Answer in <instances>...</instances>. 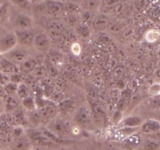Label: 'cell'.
Returning a JSON list of instances; mask_svg holds the SVG:
<instances>
[{"mask_svg":"<svg viewBox=\"0 0 160 150\" xmlns=\"http://www.w3.org/2000/svg\"><path fill=\"white\" fill-rule=\"evenodd\" d=\"M45 128L55 135L65 140H68L67 138L70 136L73 129L67 120L57 116L48 121Z\"/></svg>","mask_w":160,"mask_h":150,"instance_id":"6da1fadb","label":"cell"},{"mask_svg":"<svg viewBox=\"0 0 160 150\" xmlns=\"http://www.w3.org/2000/svg\"><path fill=\"white\" fill-rule=\"evenodd\" d=\"M27 137L29 139L30 143H32L34 146L40 148H51L57 146L50 141L41 131L40 129L35 128H30L25 131Z\"/></svg>","mask_w":160,"mask_h":150,"instance_id":"7a4b0ae2","label":"cell"},{"mask_svg":"<svg viewBox=\"0 0 160 150\" xmlns=\"http://www.w3.org/2000/svg\"><path fill=\"white\" fill-rule=\"evenodd\" d=\"M3 57L12 63L16 64L19 66L21 63H23L27 59L30 57L28 48L22 47L20 45H17L13 48L9 50L6 53L2 54Z\"/></svg>","mask_w":160,"mask_h":150,"instance_id":"3957f363","label":"cell"},{"mask_svg":"<svg viewBox=\"0 0 160 150\" xmlns=\"http://www.w3.org/2000/svg\"><path fill=\"white\" fill-rule=\"evenodd\" d=\"M11 23L13 26V30H17L32 29L34 22L32 18L27 12L18 11L12 16L11 19Z\"/></svg>","mask_w":160,"mask_h":150,"instance_id":"277c9868","label":"cell"},{"mask_svg":"<svg viewBox=\"0 0 160 150\" xmlns=\"http://www.w3.org/2000/svg\"><path fill=\"white\" fill-rule=\"evenodd\" d=\"M92 115L88 107L81 106L76 109L73 114V121L81 128H87L92 123Z\"/></svg>","mask_w":160,"mask_h":150,"instance_id":"5b68a950","label":"cell"},{"mask_svg":"<svg viewBox=\"0 0 160 150\" xmlns=\"http://www.w3.org/2000/svg\"><path fill=\"white\" fill-rule=\"evenodd\" d=\"M142 143V135L138 132H137L122 141L114 143V145L121 150H137Z\"/></svg>","mask_w":160,"mask_h":150,"instance_id":"8992f818","label":"cell"},{"mask_svg":"<svg viewBox=\"0 0 160 150\" xmlns=\"http://www.w3.org/2000/svg\"><path fill=\"white\" fill-rule=\"evenodd\" d=\"M13 31L17 38V45L27 48L33 46L35 34L33 29L17 30Z\"/></svg>","mask_w":160,"mask_h":150,"instance_id":"52a82bcc","label":"cell"},{"mask_svg":"<svg viewBox=\"0 0 160 150\" xmlns=\"http://www.w3.org/2000/svg\"><path fill=\"white\" fill-rule=\"evenodd\" d=\"M17 45L14 31H9L0 35V54H3Z\"/></svg>","mask_w":160,"mask_h":150,"instance_id":"ba28073f","label":"cell"},{"mask_svg":"<svg viewBox=\"0 0 160 150\" xmlns=\"http://www.w3.org/2000/svg\"><path fill=\"white\" fill-rule=\"evenodd\" d=\"M50 38L48 34L45 32H37L34 34L33 46L42 53L48 52L50 49Z\"/></svg>","mask_w":160,"mask_h":150,"instance_id":"9c48e42d","label":"cell"},{"mask_svg":"<svg viewBox=\"0 0 160 150\" xmlns=\"http://www.w3.org/2000/svg\"><path fill=\"white\" fill-rule=\"evenodd\" d=\"M141 133L146 135L148 136L160 132V122L157 120L150 118L143 121L142 124L139 127Z\"/></svg>","mask_w":160,"mask_h":150,"instance_id":"30bf717a","label":"cell"},{"mask_svg":"<svg viewBox=\"0 0 160 150\" xmlns=\"http://www.w3.org/2000/svg\"><path fill=\"white\" fill-rule=\"evenodd\" d=\"M58 112L62 116H67L73 113L77 109V103L74 100L65 98L62 101L57 104Z\"/></svg>","mask_w":160,"mask_h":150,"instance_id":"8fae6325","label":"cell"},{"mask_svg":"<svg viewBox=\"0 0 160 150\" xmlns=\"http://www.w3.org/2000/svg\"><path fill=\"white\" fill-rule=\"evenodd\" d=\"M138 130L139 128H118L111 136V140L114 143H118L129 137L132 134L138 132Z\"/></svg>","mask_w":160,"mask_h":150,"instance_id":"7c38bea8","label":"cell"},{"mask_svg":"<svg viewBox=\"0 0 160 150\" xmlns=\"http://www.w3.org/2000/svg\"><path fill=\"white\" fill-rule=\"evenodd\" d=\"M44 9L47 13L50 15L56 16L62 12V5L63 2L57 1V0H45L42 3Z\"/></svg>","mask_w":160,"mask_h":150,"instance_id":"4fadbf2b","label":"cell"},{"mask_svg":"<svg viewBox=\"0 0 160 150\" xmlns=\"http://www.w3.org/2000/svg\"><path fill=\"white\" fill-rule=\"evenodd\" d=\"M47 30L51 37L53 38H59L65 30L63 23L58 20H52L47 24Z\"/></svg>","mask_w":160,"mask_h":150,"instance_id":"5bb4252c","label":"cell"},{"mask_svg":"<svg viewBox=\"0 0 160 150\" xmlns=\"http://www.w3.org/2000/svg\"><path fill=\"white\" fill-rule=\"evenodd\" d=\"M0 73H4L8 76H12V75L20 73V71L18 65L9 62L2 55V59L0 63Z\"/></svg>","mask_w":160,"mask_h":150,"instance_id":"9a60e30c","label":"cell"},{"mask_svg":"<svg viewBox=\"0 0 160 150\" xmlns=\"http://www.w3.org/2000/svg\"><path fill=\"white\" fill-rule=\"evenodd\" d=\"M143 122L142 118L138 115H131L124 118L118 123V128H139Z\"/></svg>","mask_w":160,"mask_h":150,"instance_id":"2e32d148","label":"cell"},{"mask_svg":"<svg viewBox=\"0 0 160 150\" xmlns=\"http://www.w3.org/2000/svg\"><path fill=\"white\" fill-rule=\"evenodd\" d=\"M19 101L17 96H9L6 95L2 99L3 104H4V110L6 113H12L16 109L20 107Z\"/></svg>","mask_w":160,"mask_h":150,"instance_id":"e0dca14e","label":"cell"},{"mask_svg":"<svg viewBox=\"0 0 160 150\" xmlns=\"http://www.w3.org/2000/svg\"><path fill=\"white\" fill-rule=\"evenodd\" d=\"M30 146H31V143L25 134L19 138H15V140L12 143V149L30 150Z\"/></svg>","mask_w":160,"mask_h":150,"instance_id":"ac0fdd59","label":"cell"},{"mask_svg":"<svg viewBox=\"0 0 160 150\" xmlns=\"http://www.w3.org/2000/svg\"><path fill=\"white\" fill-rule=\"evenodd\" d=\"M145 106L152 112L160 109V94L152 95L145 101Z\"/></svg>","mask_w":160,"mask_h":150,"instance_id":"d6986e66","label":"cell"},{"mask_svg":"<svg viewBox=\"0 0 160 150\" xmlns=\"http://www.w3.org/2000/svg\"><path fill=\"white\" fill-rule=\"evenodd\" d=\"M102 0H83L81 3V9L83 10L95 12L101 6Z\"/></svg>","mask_w":160,"mask_h":150,"instance_id":"ffe728a7","label":"cell"},{"mask_svg":"<svg viewBox=\"0 0 160 150\" xmlns=\"http://www.w3.org/2000/svg\"><path fill=\"white\" fill-rule=\"evenodd\" d=\"M81 10V5L73 2L67 1L62 5V13H80Z\"/></svg>","mask_w":160,"mask_h":150,"instance_id":"44dd1931","label":"cell"},{"mask_svg":"<svg viewBox=\"0 0 160 150\" xmlns=\"http://www.w3.org/2000/svg\"><path fill=\"white\" fill-rule=\"evenodd\" d=\"M38 64L37 62H36L35 59H31V58H28L23 63L20 64L19 65V68H20V72H23V73H32L33 71L34 70V68L37 67Z\"/></svg>","mask_w":160,"mask_h":150,"instance_id":"7402d4cb","label":"cell"},{"mask_svg":"<svg viewBox=\"0 0 160 150\" xmlns=\"http://www.w3.org/2000/svg\"><path fill=\"white\" fill-rule=\"evenodd\" d=\"M21 106L24 109V110L28 112H32L34 110H37L35 98H34V96H31V95L27 96L24 99L21 100Z\"/></svg>","mask_w":160,"mask_h":150,"instance_id":"603a6c76","label":"cell"},{"mask_svg":"<svg viewBox=\"0 0 160 150\" xmlns=\"http://www.w3.org/2000/svg\"><path fill=\"white\" fill-rule=\"evenodd\" d=\"M159 146L160 142L148 138L145 141H142L139 148H140V150H157Z\"/></svg>","mask_w":160,"mask_h":150,"instance_id":"cb8c5ba5","label":"cell"},{"mask_svg":"<svg viewBox=\"0 0 160 150\" xmlns=\"http://www.w3.org/2000/svg\"><path fill=\"white\" fill-rule=\"evenodd\" d=\"M9 2L22 12H28L32 8V4L29 0H9Z\"/></svg>","mask_w":160,"mask_h":150,"instance_id":"d4e9b609","label":"cell"},{"mask_svg":"<svg viewBox=\"0 0 160 150\" xmlns=\"http://www.w3.org/2000/svg\"><path fill=\"white\" fill-rule=\"evenodd\" d=\"M108 24V20L105 16L99 15L95 16L92 25L95 30H103L106 27Z\"/></svg>","mask_w":160,"mask_h":150,"instance_id":"484cf974","label":"cell"},{"mask_svg":"<svg viewBox=\"0 0 160 150\" xmlns=\"http://www.w3.org/2000/svg\"><path fill=\"white\" fill-rule=\"evenodd\" d=\"M64 20L68 25L75 27L81 23L80 13H64Z\"/></svg>","mask_w":160,"mask_h":150,"instance_id":"4316f807","label":"cell"},{"mask_svg":"<svg viewBox=\"0 0 160 150\" xmlns=\"http://www.w3.org/2000/svg\"><path fill=\"white\" fill-rule=\"evenodd\" d=\"M94 13H95V12H91V11L83 10L82 9L81 12H80V17H81V23L90 26V25H92L94 18H95Z\"/></svg>","mask_w":160,"mask_h":150,"instance_id":"83f0119b","label":"cell"},{"mask_svg":"<svg viewBox=\"0 0 160 150\" xmlns=\"http://www.w3.org/2000/svg\"><path fill=\"white\" fill-rule=\"evenodd\" d=\"M30 95H31V93H30V89L28 86L25 84L24 82H21V83L19 84L18 87H17V93H16V96H17V98L20 101H21Z\"/></svg>","mask_w":160,"mask_h":150,"instance_id":"f1b7e54d","label":"cell"},{"mask_svg":"<svg viewBox=\"0 0 160 150\" xmlns=\"http://www.w3.org/2000/svg\"><path fill=\"white\" fill-rule=\"evenodd\" d=\"M48 59H49L50 63L55 67L60 64L62 61V55L61 53L55 51H48Z\"/></svg>","mask_w":160,"mask_h":150,"instance_id":"f546056e","label":"cell"},{"mask_svg":"<svg viewBox=\"0 0 160 150\" xmlns=\"http://www.w3.org/2000/svg\"><path fill=\"white\" fill-rule=\"evenodd\" d=\"M19 84L15 83L13 82H9L6 83V85L3 86V89L6 93V95H9V96H16L17 93V87H18Z\"/></svg>","mask_w":160,"mask_h":150,"instance_id":"4dcf8cb0","label":"cell"},{"mask_svg":"<svg viewBox=\"0 0 160 150\" xmlns=\"http://www.w3.org/2000/svg\"><path fill=\"white\" fill-rule=\"evenodd\" d=\"M66 98L65 95L62 92L59 91V90H54V91L52 93V94L50 95L49 97L48 98V100L52 101V102L55 103V104H58L59 103H60L61 101H63Z\"/></svg>","mask_w":160,"mask_h":150,"instance_id":"1f68e13d","label":"cell"},{"mask_svg":"<svg viewBox=\"0 0 160 150\" xmlns=\"http://www.w3.org/2000/svg\"><path fill=\"white\" fill-rule=\"evenodd\" d=\"M9 3L7 1L5 2L1 6H0V25L4 23L5 20H6V16L9 12Z\"/></svg>","mask_w":160,"mask_h":150,"instance_id":"d6a6232c","label":"cell"},{"mask_svg":"<svg viewBox=\"0 0 160 150\" xmlns=\"http://www.w3.org/2000/svg\"><path fill=\"white\" fill-rule=\"evenodd\" d=\"M75 29H76L77 32L80 34V35L83 36V37H88L90 34V29H89V26L87 25L84 24L81 22L79 24L75 26Z\"/></svg>","mask_w":160,"mask_h":150,"instance_id":"836d02e7","label":"cell"},{"mask_svg":"<svg viewBox=\"0 0 160 150\" xmlns=\"http://www.w3.org/2000/svg\"><path fill=\"white\" fill-rule=\"evenodd\" d=\"M9 82H10V78H9V76L8 75L4 74V73H0V85L4 86L6 85V83H8Z\"/></svg>","mask_w":160,"mask_h":150,"instance_id":"e575fe53","label":"cell"},{"mask_svg":"<svg viewBox=\"0 0 160 150\" xmlns=\"http://www.w3.org/2000/svg\"><path fill=\"white\" fill-rule=\"evenodd\" d=\"M152 118L157 120L158 121L160 122V109L155 110V111H152Z\"/></svg>","mask_w":160,"mask_h":150,"instance_id":"d590c367","label":"cell"},{"mask_svg":"<svg viewBox=\"0 0 160 150\" xmlns=\"http://www.w3.org/2000/svg\"><path fill=\"white\" fill-rule=\"evenodd\" d=\"M6 96V95L4 91V89H3V87L0 85V99H3Z\"/></svg>","mask_w":160,"mask_h":150,"instance_id":"8d00e7d4","label":"cell"},{"mask_svg":"<svg viewBox=\"0 0 160 150\" xmlns=\"http://www.w3.org/2000/svg\"><path fill=\"white\" fill-rule=\"evenodd\" d=\"M3 112H5L4 104H3L2 99H0V115H1Z\"/></svg>","mask_w":160,"mask_h":150,"instance_id":"74e56055","label":"cell"},{"mask_svg":"<svg viewBox=\"0 0 160 150\" xmlns=\"http://www.w3.org/2000/svg\"><path fill=\"white\" fill-rule=\"evenodd\" d=\"M106 150H121V149H119V148H117V146H115L109 145V146H108L107 147H106Z\"/></svg>","mask_w":160,"mask_h":150,"instance_id":"f35d334b","label":"cell"},{"mask_svg":"<svg viewBox=\"0 0 160 150\" xmlns=\"http://www.w3.org/2000/svg\"><path fill=\"white\" fill-rule=\"evenodd\" d=\"M31 2V4H35V5H39L41 3H42L44 2V0H29Z\"/></svg>","mask_w":160,"mask_h":150,"instance_id":"ab89813d","label":"cell"},{"mask_svg":"<svg viewBox=\"0 0 160 150\" xmlns=\"http://www.w3.org/2000/svg\"><path fill=\"white\" fill-rule=\"evenodd\" d=\"M69 1L73 2H75V3H78V4L81 5V3L82 2V1H83V0H69Z\"/></svg>","mask_w":160,"mask_h":150,"instance_id":"60d3db41","label":"cell"},{"mask_svg":"<svg viewBox=\"0 0 160 150\" xmlns=\"http://www.w3.org/2000/svg\"><path fill=\"white\" fill-rule=\"evenodd\" d=\"M6 1V0H0V6H1L2 5L3 3H4Z\"/></svg>","mask_w":160,"mask_h":150,"instance_id":"b9f144b4","label":"cell"},{"mask_svg":"<svg viewBox=\"0 0 160 150\" xmlns=\"http://www.w3.org/2000/svg\"><path fill=\"white\" fill-rule=\"evenodd\" d=\"M57 1H59V2H66L69 1V0H57Z\"/></svg>","mask_w":160,"mask_h":150,"instance_id":"7bdbcfd3","label":"cell"},{"mask_svg":"<svg viewBox=\"0 0 160 150\" xmlns=\"http://www.w3.org/2000/svg\"><path fill=\"white\" fill-rule=\"evenodd\" d=\"M2 59V54H0V63H1Z\"/></svg>","mask_w":160,"mask_h":150,"instance_id":"ee69618b","label":"cell"},{"mask_svg":"<svg viewBox=\"0 0 160 150\" xmlns=\"http://www.w3.org/2000/svg\"><path fill=\"white\" fill-rule=\"evenodd\" d=\"M157 150H160V146H159V149H158Z\"/></svg>","mask_w":160,"mask_h":150,"instance_id":"f6af8a7d","label":"cell"},{"mask_svg":"<svg viewBox=\"0 0 160 150\" xmlns=\"http://www.w3.org/2000/svg\"><path fill=\"white\" fill-rule=\"evenodd\" d=\"M44 1H45V0H44Z\"/></svg>","mask_w":160,"mask_h":150,"instance_id":"bcb514c9","label":"cell"}]
</instances>
